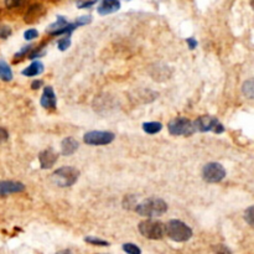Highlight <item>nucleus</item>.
<instances>
[{"label":"nucleus","instance_id":"f257e3e1","mask_svg":"<svg viewBox=\"0 0 254 254\" xmlns=\"http://www.w3.org/2000/svg\"><path fill=\"white\" fill-rule=\"evenodd\" d=\"M135 211L138 214L147 218H155V217H160L167 211V203L162 199H157V197H150L143 201L142 203L137 204Z\"/></svg>","mask_w":254,"mask_h":254},{"label":"nucleus","instance_id":"f03ea898","mask_svg":"<svg viewBox=\"0 0 254 254\" xmlns=\"http://www.w3.org/2000/svg\"><path fill=\"white\" fill-rule=\"evenodd\" d=\"M165 233L175 242H186L192 237V229L179 219H171L165 226Z\"/></svg>","mask_w":254,"mask_h":254},{"label":"nucleus","instance_id":"7ed1b4c3","mask_svg":"<svg viewBox=\"0 0 254 254\" xmlns=\"http://www.w3.org/2000/svg\"><path fill=\"white\" fill-rule=\"evenodd\" d=\"M78 177H80V171L72 166L60 167L52 174L53 182L61 187L72 186L77 182Z\"/></svg>","mask_w":254,"mask_h":254},{"label":"nucleus","instance_id":"20e7f679","mask_svg":"<svg viewBox=\"0 0 254 254\" xmlns=\"http://www.w3.org/2000/svg\"><path fill=\"white\" fill-rule=\"evenodd\" d=\"M139 232L145 238L157 241L161 239L165 234V224L155 219H145L139 223Z\"/></svg>","mask_w":254,"mask_h":254},{"label":"nucleus","instance_id":"39448f33","mask_svg":"<svg viewBox=\"0 0 254 254\" xmlns=\"http://www.w3.org/2000/svg\"><path fill=\"white\" fill-rule=\"evenodd\" d=\"M167 129H169L170 134L175 135V137H179V135H185V137H189V135L194 134L196 132L195 129L194 122H191L187 118H174L169 122L167 124Z\"/></svg>","mask_w":254,"mask_h":254},{"label":"nucleus","instance_id":"423d86ee","mask_svg":"<svg viewBox=\"0 0 254 254\" xmlns=\"http://www.w3.org/2000/svg\"><path fill=\"white\" fill-rule=\"evenodd\" d=\"M194 125L195 129L202 133L212 130V132L219 134V133H223L224 130L223 125L218 122V119L213 117H209V115H203V117L197 118L196 122H194Z\"/></svg>","mask_w":254,"mask_h":254},{"label":"nucleus","instance_id":"0eeeda50","mask_svg":"<svg viewBox=\"0 0 254 254\" xmlns=\"http://www.w3.org/2000/svg\"><path fill=\"white\" fill-rule=\"evenodd\" d=\"M202 176H203L204 181L216 184V182L222 181L224 179V176H226V170L218 162H209L202 170Z\"/></svg>","mask_w":254,"mask_h":254},{"label":"nucleus","instance_id":"6e6552de","mask_svg":"<svg viewBox=\"0 0 254 254\" xmlns=\"http://www.w3.org/2000/svg\"><path fill=\"white\" fill-rule=\"evenodd\" d=\"M78 26L76 25V23H68L63 16H57V20L49 26L48 33L50 35H62V34H65V35L70 36L73 33V30H76Z\"/></svg>","mask_w":254,"mask_h":254},{"label":"nucleus","instance_id":"1a4fd4ad","mask_svg":"<svg viewBox=\"0 0 254 254\" xmlns=\"http://www.w3.org/2000/svg\"><path fill=\"white\" fill-rule=\"evenodd\" d=\"M115 135L110 132H88L86 133L83 140L88 145H107L114 140Z\"/></svg>","mask_w":254,"mask_h":254},{"label":"nucleus","instance_id":"9d476101","mask_svg":"<svg viewBox=\"0 0 254 254\" xmlns=\"http://www.w3.org/2000/svg\"><path fill=\"white\" fill-rule=\"evenodd\" d=\"M57 159H58L57 152H56L53 149H51V148L44 150V152H41L40 155H39L41 169H51V167L56 164Z\"/></svg>","mask_w":254,"mask_h":254},{"label":"nucleus","instance_id":"9b49d317","mask_svg":"<svg viewBox=\"0 0 254 254\" xmlns=\"http://www.w3.org/2000/svg\"><path fill=\"white\" fill-rule=\"evenodd\" d=\"M25 190L24 184L18 181H0V197L8 196L10 194L23 192Z\"/></svg>","mask_w":254,"mask_h":254},{"label":"nucleus","instance_id":"f8f14e48","mask_svg":"<svg viewBox=\"0 0 254 254\" xmlns=\"http://www.w3.org/2000/svg\"><path fill=\"white\" fill-rule=\"evenodd\" d=\"M40 103L44 108H46V109H55L56 104H57V98H56V95L55 92H53L52 87H46L45 90H44Z\"/></svg>","mask_w":254,"mask_h":254},{"label":"nucleus","instance_id":"ddd939ff","mask_svg":"<svg viewBox=\"0 0 254 254\" xmlns=\"http://www.w3.org/2000/svg\"><path fill=\"white\" fill-rule=\"evenodd\" d=\"M120 9V3L118 0H103L102 3L98 5V14L101 15H109V14L115 13Z\"/></svg>","mask_w":254,"mask_h":254},{"label":"nucleus","instance_id":"4468645a","mask_svg":"<svg viewBox=\"0 0 254 254\" xmlns=\"http://www.w3.org/2000/svg\"><path fill=\"white\" fill-rule=\"evenodd\" d=\"M45 14V8H44L41 4H34L29 8L28 13L25 15V23L31 24V23H35V21H39V19L41 16H44Z\"/></svg>","mask_w":254,"mask_h":254},{"label":"nucleus","instance_id":"2eb2a0df","mask_svg":"<svg viewBox=\"0 0 254 254\" xmlns=\"http://www.w3.org/2000/svg\"><path fill=\"white\" fill-rule=\"evenodd\" d=\"M77 149L78 142L71 137L65 138V139L62 140V143H61V152H62V154L65 155V156L75 154V152H77Z\"/></svg>","mask_w":254,"mask_h":254},{"label":"nucleus","instance_id":"dca6fc26","mask_svg":"<svg viewBox=\"0 0 254 254\" xmlns=\"http://www.w3.org/2000/svg\"><path fill=\"white\" fill-rule=\"evenodd\" d=\"M44 72V65L41 61H34L28 68L23 71L24 76H28V77H35V76L40 75Z\"/></svg>","mask_w":254,"mask_h":254},{"label":"nucleus","instance_id":"f3484780","mask_svg":"<svg viewBox=\"0 0 254 254\" xmlns=\"http://www.w3.org/2000/svg\"><path fill=\"white\" fill-rule=\"evenodd\" d=\"M0 80L6 81V82L13 80V72L4 60H0Z\"/></svg>","mask_w":254,"mask_h":254},{"label":"nucleus","instance_id":"a211bd4d","mask_svg":"<svg viewBox=\"0 0 254 254\" xmlns=\"http://www.w3.org/2000/svg\"><path fill=\"white\" fill-rule=\"evenodd\" d=\"M143 129L148 134H156L162 129V124L159 122H148L143 124Z\"/></svg>","mask_w":254,"mask_h":254},{"label":"nucleus","instance_id":"6ab92c4d","mask_svg":"<svg viewBox=\"0 0 254 254\" xmlns=\"http://www.w3.org/2000/svg\"><path fill=\"white\" fill-rule=\"evenodd\" d=\"M242 92L247 98H254V78H251L243 83Z\"/></svg>","mask_w":254,"mask_h":254},{"label":"nucleus","instance_id":"aec40b11","mask_svg":"<svg viewBox=\"0 0 254 254\" xmlns=\"http://www.w3.org/2000/svg\"><path fill=\"white\" fill-rule=\"evenodd\" d=\"M123 251L127 254H142V251H140L139 247L133 243L123 244Z\"/></svg>","mask_w":254,"mask_h":254},{"label":"nucleus","instance_id":"412c9836","mask_svg":"<svg viewBox=\"0 0 254 254\" xmlns=\"http://www.w3.org/2000/svg\"><path fill=\"white\" fill-rule=\"evenodd\" d=\"M85 241L87 242V243L93 244V246H103V247L109 246V242L103 241V239L97 238V237H86Z\"/></svg>","mask_w":254,"mask_h":254},{"label":"nucleus","instance_id":"4be33fe9","mask_svg":"<svg viewBox=\"0 0 254 254\" xmlns=\"http://www.w3.org/2000/svg\"><path fill=\"white\" fill-rule=\"evenodd\" d=\"M244 218H246L247 223L251 224L252 227H254V206L248 207L244 212Z\"/></svg>","mask_w":254,"mask_h":254},{"label":"nucleus","instance_id":"5701e85b","mask_svg":"<svg viewBox=\"0 0 254 254\" xmlns=\"http://www.w3.org/2000/svg\"><path fill=\"white\" fill-rule=\"evenodd\" d=\"M44 48H45V44H43L41 46H39V48H36L35 50H31V53L29 55V58H36V57H41V56L45 55V51H44Z\"/></svg>","mask_w":254,"mask_h":254},{"label":"nucleus","instance_id":"b1692460","mask_svg":"<svg viewBox=\"0 0 254 254\" xmlns=\"http://www.w3.org/2000/svg\"><path fill=\"white\" fill-rule=\"evenodd\" d=\"M135 202H137V200H135L134 196H125L124 201H123V206L128 209L135 208V207H137Z\"/></svg>","mask_w":254,"mask_h":254},{"label":"nucleus","instance_id":"393cba45","mask_svg":"<svg viewBox=\"0 0 254 254\" xmlns=\"http://www.w3.org/2000/svg\"><path fill=\"white\" fill-rule=\"evenodd\" d=\"M70 45H71V38H70V36H65V38H62L61 40H58V44H57L58 49H60L61 51L67 50V49L70 48Z\"/></svg>","mask_w":254,"mask_h":254},{"label":"nucleus","instance_id":"a878e982","mask_svg":"<svg viewBox=\"0 0 254 254\" xmlns=\"http://www.w3.org/2000/svg\"><path fill=\"white\" fill-rule=\"evenodd\" d=\"M92 21V16L90 15H85V16H80L78 19H76V25L77 26H85L87 24H90Z\"/></svg>","mask_w":254,"mask_h":254},{"label":"nucleus","instance_id":"bb28decb","mask_svg":"<svg viewBox=\"0 0 254 254\" xmlns=\"http://www.w3.org/2000/svg\"><path fill=\"white\" fill-rule=\"evenodd\" d=\"M39 36V33L38 30H35V29H30V30L25 31V34H24V38L26 39V40H34V39H36Z\"/></svg>","mask_w":254,"mask_h":254},{"label":"nucleus","instance_id":"cd10ccee","mask_svg":"<svg viewBox=\"0 0 254 254\" xmlns=\"http://www.w3.org/2000/svg\"><path fill=\"white\" fill-rule=\"evenodd\" d=\"M11 35V29L8 28V26H3L0 28V39H8L9 36Z\"/></svg>","mask_w":254,"mask_h":254},{"label":"nucleus","instance_id":"c85d7f7f","mask_svg":"<svg viewBox=\"0 0 254 254\" xmlns=\"http://www.w3.org/2000/svg\"><path fill=\"white\" fill-rule=\"evenodd\" d=\"M31 49H33V46H25V48L23 49V50L20 51V52H18L15 55V58L18 61H20V58H23V57H25L26 55H28V52L29 51H31Z\"/></svg>","mask_w":254,"mask_h":254},{"label":"nucleus","instance_id":"c756f323","mask_svg":"<svg viewBox=\"0 0 254 254\" xmlns=\"http://www.w3.org/2000/svg\"><path fill=\"white\" fill-rule=\"evenodd\" d=\"M214 252H216V254H231V251L224 246L214 247Z\"/></svg>","mask_w":254,"mask_h":254},{"label":"nucleus","instance_id":"7c9ffc66","mask_svg":"<svg viewBox=\"0 0 254 254\" xmlns=\"http://www.w3.org/2000/svg\"><path fill=\"white\" fill-rule=\"evenodd\" d=\"M9 139V133L5 128H0V143H4Z\"/></svg>","mask_w":254,"mask_h":254},{"label":"nucleus","instance_id":"2f4dec72","mask_svg":"<svg viewBox=\"0 0 254 254\" xmlns=\"http://www.w3.org/2000/svg\"><path fill=\"white\" fill-rule=\"evenodd\" d=\"M186 43H187V45H189V49H190V50H194V49H196V46H197V41L195 40L194 38H189V39H186Z\"/></svg>","mask_w":254,"mask_h":254},{"label":"nucleus","instance_id":"473e14b6","mask_svg":"<svg viewBox=\"0 0 254 254\" xmlns=\"http://www.w3.org/2000/svg\"><path fill=\"white\" fill-rule=\"evenodd\" d=\"M96 1H86V3H77V8L85 9V8H91L92 5H95Z\"/></svg>","mask_w":254,"mask_h":254},{"label":"nucleus","instance_id":"72a5a7b5","mask_svg":"<svg viewBox=\"0 0 254 254\" xmlns=\"http://www.w3.org/2000/svg\"><path fill=\"white\" fill-rule=\"evenodd\" d=\"M41 86H43V81L41 80H35L31 83V88H33V90H39Z\"/></svg>","mask_w":254,"mask_h":254},{"label":"nucleus","instance_id":"f704fd0d","mask_svg":"<svg viewBox=\"0 0 254 254\" xmlns=\"http://www.w3.org/2000/svg\"><path fill=\"white\" fill-rule=\"evenodd\" d=\"M23 1H6V6L8 8H14V6H20Z\"/></svg>","mask_w":254,"mask_h":254},{"label":"nucleus","instance_id":"c9c22d12","mask_svg":"<svg viewBox=\"0 0 254 254\" xmlns=\"http://www.w3.org/2000/svg\"><path fill=\"white\" fill-rule=\"evenodd\" d=\"M56 254H72V253H71V251H68V249H63V251H58Z\"/></svg>","mask_w":254,"mask_h":254},{"label":"nucleus","instance_id":"e433bc0d","mask_svg":"<svg viewBox=\"0 0 254 254\" xmlns=\"http://www.w3.org/2000/svg\"><path fill=\"white\" fill-rule=\"evenodd\" d=\"M251 5H252V8L254 9V1H252V3H251Z\"/></svg>","mask_w":254,"mask_h":254}]
</instances>
